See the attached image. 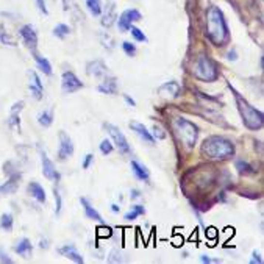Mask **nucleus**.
<instances>
[{
	"label": "nucleus",
	"instance_id": "1",
	"mask_svg": "<svg viewBox=\"0 0 264 264\" xmlns=\"http://www.w3.org/2000/svg\"><path fill=\"white\" fill-rule=\"evenodd\" d=\"M206 36L214 46H225L230 39L224 13L217 6H210L206 11Z\"/></svg>",
	"mask_w": 264,
	"mask_h": 264
},
{
	"label": "nucleus",
	"instance_id": "2",
	"mask_svg": "<svg viewBox=\"0 0 264 264\" xmlns=\"http://www.w3.org/2000/svg\"><path fill=\"white\" fill-rule=\"evenodd\" d=\"M234 145L224 136H210L202 144V155L210 159H227L233 156Z\"/></svg>",
	"mask_w": 264,
	"mask_h": 264
},
{
	"label": "nucleus",
	"instance_id": "3",
	"mask_svg": "<svg viewBox=\"0 0 264 264\" xmlns=\"http://www.w3.org/2000/svg\"><path fill=\"white\" fill-rule=\"evenodd\" d=\"M230 89L234 95L236 105H238V111L242 117V122L248 128V130H260L263 127V113L258 111L256 108H253L250 103L242 97L236 89L230 85Z\"/></svg>",
	"mask_w": 264,
	"mask_h": 264
},
{
	"label": "nucleus",
	"instance_id": "4",
	"mask_svg": "<svg viewBox=\"0 0 264 264\" xmlns=\"http://www.w3.org/2000/svg\"><path fill=\"white\" fill-rule=\"evenodd\" d=\"M172 130L187 149H192L194 145H196L197 136H199L197 125H194L187 119H183V117H175V119L172 121Z\"/></svg>",
	"mask_w": 264,
	"mask_h": 264
},
{
	"label": "nucleus",
	"instance_id": "5",
	"mask_svg": "<svg viewBox=\"0 0 264 264\" xmlns=\"http://www.w3.org/2000/svg\"><path fill=\"white\" fill-rule=\"evenodd\" d=\"M192 75L200 81L213 83V81L217 80L219 71H217L216 62H214L210 57H206V55H200V57H197V60L194 61Z\"/></svg>",
	"mask_w": 264,
	"mask_h": 264
},
{
	"label": "nucleus",
	"instance_id": "6",
	"mask_svg": "<svg viewBox=\"0 0 264 264\" xmlns=\"http://www.w3.org/2000/svg\"><path fill=\"white\" fill-rule=\"evenodd\" d=\"M103 127H105V130L108 131V135L111 136V140H113L117 150H119L121 154H124V155H128L131 152V149H130V144L127 141V138H125V135L121 131V128L116 127V125H113V124H109V122L103 124Z\"/></svg>",
	"mask_w": 264,
	"mask_h": 264
},
{
	"label": "nucleus",
	"instance_id": "7",
	"mask_svg": "<svg viewBox=\"0 0 264 264\" xmlns=\"http://www.w3.org/2000/svg\"><path fill=\"white\" fill-rule=\"evenodd\" d=\"M83 88V83L78 80V77L75 75L74 72H64L61 77V89L64 94H72L75 91H78V89Z\"/></svg>",
	"mask_w": 264,
	"mask_h": 264
},
{
	"label": "nucleus",
	"instance_id": "8",
	"mask_svg": "<svg viewBox=\"0 0 264 264\" xmlns=\"http://www.w3.org/2000/svg\"><path fill=\"white\" fill-rule=\"evenodd\" d=\"M74 155V144L64 131H60V147H58V158L61 161H66L67 158Z\"/></svg>",
	"mask_w": 264,
	"mask_h": 264
},
{
	"label": "nucleus",
	"instance_id": "9",
	"mask_svg": "<svg viewBox=\"0 0 264 264\" xmlns=\"http://www.w3.org/2000/svg\"><path fill=\"white\" fill-rule=\"evenodd\" d=\"M141 19V13L138 10H127L124 11L121 17H119V30L121 31H128L131 29V24L136 22V20Z\"/></svg>",
	"mask_w": 264,
	"mask_h": 264
},
{
	"label": "nucleus",
	"instance_id": "10",
	"mask_svg": "<svg viewBox=\"0 0 264 264\" xmlns=\"http://www.w3.org/2000/svg\"><path fill=\"white\" fill-rule=\"evenodd\" d=\"M41 163H43V173L47 180H52V182L60 180V173H58L57 168H55L53 161L44 154V152H41Z\"/></svg>",
	"mask_w": 264,
	"mask_h": 264
},
{
	"label": "nucleus",
	"instance_id": "11",
	"mask_svg": "<svg viewBox=\"0 0 264 264\" xmlns=\"http://www.w3.org/2000/svg\"><path fill=\"white\" fill-rule=\"evenodd\" d=\"M86 72L91 75V77L102 78V77H107V75H108V67L105 66V62H103V61L95 60V61H91L88 64Z\"/></svg>",
	"mask_w": 264,
	"mask_h": 264
},
{
	"label": "nucleus",
	"instance_id": "12",
	"mask_svg": "<svg viewBox=\"0 0 264 264\" xmlns=\"http://www.w3.org/2000/svg\"><path fill=\"white\" fill-rule=\"evenodd\" d=\"M158 94L168 99H175L180 94V85L177 81H166L158 88Z\"/></svg>",
	"mask_w": 264,
	"mask_h": 264
},
{
	"label": "nucleus",
	"instance_id": "13",
	"mask_svg": "<svg viewBox=\"0 0 264 264\" xmlns=\"http://www.w3.org/2000/svg\"><path fill=\"white\" fill-rule=\"evenodd\" d=\"M130 128L135 131V133L141 138V140H144L147 144H154L155 142V138L152 136V133L144 127V124H141V122H136V121H131L130 124Z\"/></svg>",
	"mask_w": 264,
	"mask_h": 264
},
{
	"label": "nucleus",
	"instance_id": "14",
	"mask_svg": "<svg viewBox=\"0 0 264 264\" xmlns=\"http://www.w3.org/2000/svg\"><path fill=\"white\" fill-rule=\"evenodd\" d=\"M19 34H20V38L24 39V43L29 46V47H31V48L36 47V44H38V36H36V31L33 30L31 25H24L22 29L19 30Z\"/></svg>",
	"mask_w": 264,
	"mask_h": 264
},
{
	"label": "nucleus",
	"instance_id": "15",
	"mask_svg": "<svg viewBox=\"0 0 264 264\" xmlns=\"http://www.w3.org/2000/svg\"><path fill=\"white\" fill-rule=\"evenodd\" d=\"M116 19H117L116 17V3L113 2V0H108V2H107V8H105V11H103L102 25L107 27V29H109V27L114 24Z\"/></svg>",
	"mask_w": 264,
	"mask_h": 264
},
{
	"label": "nucleus",
	"instance_id": "16",
	"mask_svg": "<svg viewBox=\"0 0 264 264\" xmlns=\"http://www.w3.org/2000/svg\"><path fill=\"white\" fill-rule=\"evenodd\" d=\"M58 253H61L62 256H66V258L72 260L74 263H77V264H83V263H85L83 256L77 252V248H75L72 244H67L64 247H60L58 248Z\"/></svg>",
	"mask_w": 264,
	"mask_h": 264
},
{
	"label": "nucleus",
	"instance_id": "17",
	"mask_svg": "<svg viewBox=\"0 0 264 264\" xmlns=\"http://www.w3.org/2000/svg\"><path fill=\"white\" fill-rule=\"evenodd\" d=\"M19 187V173L11 175V178L6 182L5 185L0 186V196H10V194H15Z\"/></svg>",
	"mask_w": 264,
	"mask_h": 264
},
{
	"label": "nucleus",
	"instance_id": "18",
	"mask_svg": "<svg viewBox=\"0 0 264 264\" xmlns=\"http://www.w3.org/2000/svg\"><path fill=\"white\" fill-rule=\"evenodd\" d=\"M130 166H131V172H133V175L138 180H141V182H149L150 173H149V171H147L145 166H142L141 163H138L136 159H133V161L130 163Z\"/></svg>",
	"mask_w": 264,
	"mask_h": 264
},
{
	"label": "nucleus",
	"instance_id": "19",
	"mask_svg": "<svg viewBox=\"0 0 264 264\" xmlns=\"http://www.w3.org/2000/svg\"><path fill=\"white\" fill-rule=\"evenodd\" d=\"M80 202H81V205H83V210H85V216H86L88 219L99 222V224H105V222H103V219H102V216H100V213L97 211V210H94V206H91V203H89L85 197H83V199L80 200Z\"/></svg>",
	"mask_w": 264,
	"mask_h": 264
},
{
	"label": "nucleus",
	"instance_id": "20",
	"mask_svg": "<svg viewBox=\"0 0 264 264\" xmlns=\"http://www.w3.org/2000/svg\"><path fill=\"white\" fill-rule=\"evenodd\" d=\"M97 91L102 94H116L117 93V80L116 78H105L99 86Z\"/></svg>",
	"mask_w": 264,
	"mask_h": 264
},
{
	"label": "nucleus",
	"instance_id": "21",
	"mask_svg": "<svg viewBox=\"0 0 264 264\" xmlns=\"http://www.w3.org/2000/svg\"><path fill=\"white\" fill-rule=\"evenodd\" d=\"M24 108V102H17L13 105L11 108V114H10V119H8V125L10 127H16L19 128L20 127V119H19V113L22 111Z\"/></svg>",
	"mask_w": 264,
	"mask_h": 264
},
{
	"label": "nucleus",
	"instance_id": "22",
	"mask_svg": "<svg viewBox=\"0 0 264 264\" xmlns=\"http://www.w3.org/2000/svg\"><path fill=\"white\" fill-rule=\"evenodd\" d=\"M29 192L31 194V196L38 200V202H41V203H46V200H47V197H46V191H44V187L41 186L39 183H36V182H31L30 185H29Z\"/></svg>",
	"mask_w": 264,
	"mask_h": 264
},
{
	"label": "nucleus",
	"instance_id": "23",
	"mask_svg": "<svg viewBox=\"0 0 264 264\" xmlns=\"http://www.w3.org/2000/svg\"><path fill=\"white\" fill-rule=\"evenodd\" d=\"M15 250H16V253H19L20 256H24V258H30V255L33 252L31 242L27 238H22L17 242V246L15 247Z\"/></svg>",
	"mask_w": 264,
	"mask_h": 264
},
{
	"label": "nucleus",
	"instance_id": "24",
	"mask_svg": "<svg viewBox=\"0 0 264 264\" xmlns=\"http://www.w3.org/2000/svg\"><path fill=\"white\" fill-rule=\"evenodd\" d=\"M33 58H34V61H36V64H38L41 72H44L46 75H52V66H50V62H48L47 58L41 57V55H38L36 52H33Z\"/></svg>",
	"mask_w": 264,
	"mask_h": 264
},
{
	"label": "nucleus",
	"instance_id": "25",
	"mask_svg": "<svg viewBox=\"0 0 264 264\" xmlns=\"http://www.w3.org/2000/svg\"><path fill=\"white\" fill-rule=\"evenodd\" d=\"M38 122L39 125H43V127H50L52 122H53V114L50 109H44L41 111L38 114Z\"/></svg>",
	"mask_w": 264,
	"mask_h": 264
},
{
	"label": "nucleus",
	"instance_id": "26",
	"mask_svg": "<svg viewBox=\"0 0 264 264\" xmlns=\"http://www.w3.org/2000/svg\"><path fill=\"white\" fill-rule=\"evenodd\" d=\"M145 213V208L142 206V205H135V206H131V210L125 214V220H135L136 217H140V216H142V214Z\"/></svg>",
	"mask_w": 264,
	"mask_h": 264
},
{
	"label": "nucleus",
	"instance_id": "27",
	"mask_svg": "<svg viewBox=\"0 0 264 264\" xmlns=\"http://www.w3.org/2000/svg\"><path fill=\"white\" fill-rule=\"evenodd\" d=\"M236 169H238V172L242 173V175H252V173H255L253 166L248 164L247 161H242V159L236 161Z\"/></svg>",
	"mask_w": 264,
	"mask_h": 264
},
{
	"label": "nucleus",
	"instance_id": "28",
	"mask_svg": "<svg viewBox=\"0 0 264 264\" xmlns=\"http://www.w3.org/2000/svg\"><path fill=\"white\" fill-rule=\"evenodd\" d=\"M86 6L93 16L102 15V0H86Z\"/></svg>",
	"mask_w": 264,
	"mask_h": 264
},
{
	"label": "nucleus",
	"instance_id": "29",
	"mask_svg": "<svg viewBox=\"0 0 264 264\" xmlns=\"http://www.w3.org/2000/svg\"><path fill=\"white\" fill-rule=\"evenodd\" d=\"M0 228L5 230V232H11L13 230V216L10 213L2 214V217H0Z\"/></svg>",
	"mask_w": 264,
	"mask_h": 264
},
{
	"label": "nucleus",
	"instance_id": "30",
	"mask_svg": "<svg viewBox=\"0 0 264 264\" xmlns=\"http://www.w3.org/2000/svg\"><path fill=\"white\" fill-rule=\"evenodd\" d=\"M71 33V29H69V27L66 25V24H60V25H57L53 29V34L57 38H61V39H64L67 34Z\"/></svg>",
	"mask_w": 264,
	"mask_h": 264
},
{
	"label": "nucleus",
	"instance_id": "31",
	"mask_svg": "<svg viewBox=\"0 0 264 264\" xmlns=\"http://www.w3.org/2000/svg\"><path fill=\"white\" fill-rule=\"evenodd\" d=\"M113 150H114V147H113V144H111L109 140H103L100 142V152H102L103 155H109Z\"/></svg>",
	"mask_w": 264,
	"mask_h": 264
},
{
	"label": "nucleus",
	"instance_id": "32",
	"mask_svg": "<svg viewBox=\"0 0 264 264\" xmlns=\"http://www.w3.org/2000/svg\"><path fill=\"white\" fill-rule=\"evenodd\" d=\"M130 31H131V34H133V38L136 41H140V43H145V41H147V36H145L140 29H136V27H131Z\"/></svg>",
	"mask_w": 264,
	"mask_h": 264
},
{
	"label": "nucleus",
	"instance_id": "33",
	"mask_svg": "<svg viewBox=\"0 0 264 264\" xmlns=\"http://www.w3.org/2000/svg\"><path fill=\"white\" fill-rule=\"evenodd\" d=\"M152 136L156 138V140H164L166 138V133H164V130L159 127V125H154V128H152Z\"/></svg>",
	"mask_w": 264,
	"mask_h": 264
},
{
	"label": "nucleus",
	"instance_id": "34",
	"mask_svg": "<svg viewBox=\"0 0 264 264\" xmlns=\"http://www.w3.org/2000/svg\"><path fill=\"white\" fill-rule=\"evenodd\" d=\"M53 194H55V213L60 214L61 213V206H62V199H61V194L58 189H53Z\"/></svg>",
	"mask_w": 264,
	"mask_h": 264
},
{
	"label": "nucleus",
	"instance_id": "35",
	"mask_svg": "<svg viewBox=\"0 0 264 264\" xmlns=\"http://www.w3.org/2000/svg\"><path fill=\"white\" fill-rule=\"evenodd\" d=\"M30 93H31V95L34 97V99H36V100H41V99H43V89H41V88H38L36 85H33V83H30Z\"/></svg>",
	"mask_w": 264,
	"mask_h": 264
},
{
	"label": "nucleus",
	"instance_id": "36",
	"mask_svg": "<svg viewBox=\"0 0 264 264\" xmlns=\"http://www.w3.org/2000/svg\"><path fill=\"white\" fill-rule=\"evenodd\" d=\"M108 263H124L122 253H119L117 250H111L109 258H108Z\"/></svg>",
	"mask_w": 264,
	"mask_h": 264
},
{
	"label": "nucleus",
	"instance_id": "37",
	"mask_svg": "<svg viewBox=\"0 0 264 264\" xmlns=\"http://www.w3.org/2000/svg\"><path fill=\"white\" fill-rule=\"evenodd\" d=\"M122 48H124V52L128 55V57H133V55L136 53V47H135V44H131V43H125L122 44Z\"/></svg>",
	"mask_w": 264,
	"mask_h": 264
},
{
	"label": "nucleus",
	"instance_id": "38",
	"mask_svg": "<svg viewBox=\"0 0 264 264\" xmlns=\"http://www.w3.org/2000/svg\"><path fill=\"white\" fill-rule=\"evenodd\" d=\"M94 161V155L93 154H88L85 156V161H83V169H89V166Z\"/></svg>",
	"mask_w": 264,
	"mask_h": 264
},
{
	"label": "nucleus",
	"instance_id": "39",
	"mask_svg": "<svg viewBox=\"0 0 264 264\" xmlns=\"http://www.w3.org/2000/svg\"><path fill=\"white\" fill-rule=\"evenodd\" d=\"M36 5H38V8L41 13H44V15L47 16L48 15V10L46 8V3H44V0H36Z\"/></svg>",
	"mask_w": 264,
	"mask_h": 264
},
{
	"label": "nucleus",
	"instance_id": "40",
	"mask_svg": "<svg viewBox=\"0 0 264 264\" xmlns=\"http://www.w3.org/2000/svg\"><path fill=\"white\" fill-rule=\"evenodd\" d=\"M0 261H2V263H8V264H11V263H13V260H11L10 256L3 252L2 248H0Z\"/></svg>",
	"mask_w": 264,
	"mask_h": 264
},
{
	"label": "nucleus",
	"instance_id": "41",
	"mask_svg": "<svg viewBox=\"0 0 264 264\" xmlns=\"http://www.w3.org/2000/svg\"><path fill=\"white\" fill-rule=\"evenodd\" d=\"M250 264H263L261 255H260V253H256V252H253V258L250 260Z\"/></svg>",
	"mask_w": 264,
	"mask_h": 264
},
{
	"label": "nucleus",
	"instance_id": "42",
	"mask_svg": "<svg viewBox=\"0 0 264 264\" xmlns=\"http://www.w3.org/2000/svg\"><path fill=\"white\" fill-rule=\"evenodd\" d=\"M200 261H202V263H206V264H210V263H220L219 260H213V258H210V256H206V255H202V256H200Z\"/></svg>",
	"mask_w": 264,
	"mask_h": 264
},
{
	"label": "nucleus",
	"instance_id": "43",
	"mask_svg": "<svg viewBox=\"0 0 264 264\" xmlns=\"http://www.w3.org/2000/svg\"><path fill=\"white\" fill-rule=\"evenodd\" d=\"M0 39H2V43H8V46H15V41H11L8 34L5 36L3 33H0Z\"/></svg>",
	"mask_w": 264,
	"mask_h": 264
},
{
	"label": "nucleus",
	"instance_id": "44",
	"mask_svg": "<svg viewBox=\"0 0 264 264\" xmlns=\"http://www.w3.org/2000/svg\"><path fill=\"white\" fill-rule=\"evenodd\" d=\"M124 100L127 102V105H130V107H136V102L131 99L130 95H127V94H124Z\"/></svg>",
	"mask_w": 264,
	"mask_h": 264
},
{
	"label": "nucleus",
	"instance_id": "45",
	"mask_svg": "<svg viewBox=\"0 0 264 264\" xmlns=\"http://www.w3.org/2000/svg\"><path fill=\"white\" fill-rule=\"evenodd\" d=\"M111 211H113V213H119V211H121V206H119V205H116V203H113V205H111Z\"/></svg>",
	"mask_w": 264,
	"mask_h": 264
},
{
	"label": "nucleus",
	"instance_id": "46",
	"mask_svg": "<svg viewBox=\"0 0 264 264\" xmlns=\"http://www.w3.org/2000/svg\"><path fill=\"white\" fill-rule=\"evenodd\" d=\"M140 196H141V194H140V191H138V189H133V191H131V199H138Z\"/></svg>",
	"mask_w": 264,
	"mask_h": 264
},
{
	"label": "nucleus",
	"instance_id": "47",
	"mask_svg": "<svg viewBox=\"0 0 264 264\" xmlns=\"http://www.w3.org/2000/svg\"><path fill=\"white\" fill-rule=\"evenodd\" d=\"M228 60H236V57H234V52H233V53H232V52L228 53Z\"/></svg>",
	"mask_w": 264,
	"mask_h": 264
}]
</instances>
